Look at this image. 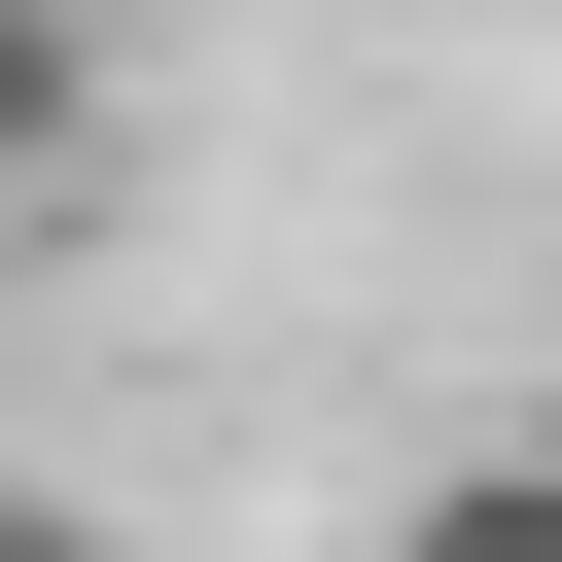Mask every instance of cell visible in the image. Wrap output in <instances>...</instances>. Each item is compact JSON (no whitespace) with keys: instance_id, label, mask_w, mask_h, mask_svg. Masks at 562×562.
Wrapping results in <instances>:
<instances>
[{"instance_id":"2","label":"cell","mask_w":562,"mask_h":562,"mask_svg":"<svg viewBox=\"0 0 562 562\" xmlns=\"http://www.w3.org/2000/svg\"><path fill=\"white\" fill-rule=\"evenodd\" d=\"M0 140H70V0H0Z\"/></svg>"},{"instance_id":"1","label":"cell","mask_w":562,"mask_h":562,"mask_svg":"<svg viewBox=\"0 0 562 562\" xmlns=\"http://www.w3.org/2000/svg\"><path fill=\"white\" fill-rule=\"evenodd\" d=\"M386 562H562V457H527V422H492V457H422V492H386Z\"/></svg>"},{"instance_id":"3","label":"cell","mask_w":562,"mask_h":562,"mask_svg":"<svg viewBox=\"0 0 562 562\" xmlns=\"http://www.w3.org/2000/svg\"><path fill=\"white\" fill-rule=\"evenodd\" d=\"M0 562H105V527H70V492H0Z\"/></svg>"}]
</instances>
